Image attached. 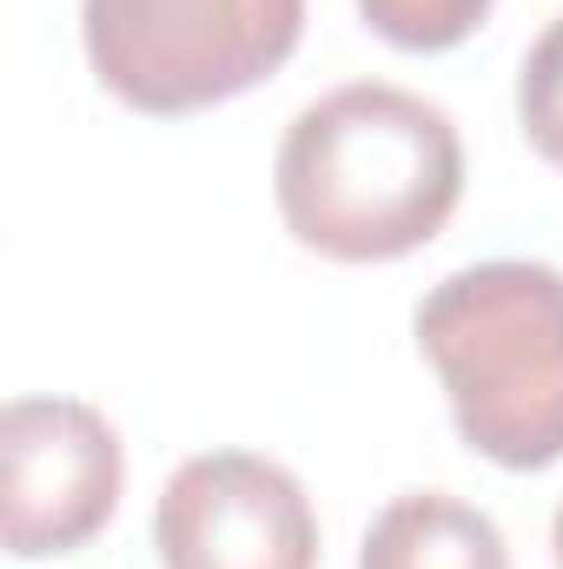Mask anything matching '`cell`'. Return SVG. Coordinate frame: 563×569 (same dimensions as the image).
Masks as SVG:
<instances>
[{
  "label": "cell",
  "mask_w": 563,
  "mask_h": 569,
  "mask_svg": "<svg viewBox=\"0 0 563 569\" xmlns=\"http://www.w3.org/2000/svg\"><path fill=\"white\" fill-rule=\"evenodd\" d=\"M285 232L338 266H385L431 246L464 192L451 113L385 80H345L292 113L273 159Z\"/></svg>",
  "instance_id": "obj_1"
},
{
  "label": "cell",
  "mask_w": 563,
  "mask_h": 569,
  "mask_svg": "<svg viewBox=\"0 0 563 569\" xmlns=\"http://www.w3.org/2000/svg\"><path fill=\"white\" fill-rule=\"evenodd\" d=\"M418 351L431 358L457 437L504 463L544 470L563 457V272L537 259L464 266L424 291Z\"/></svg>",
  "instance_id": "obj_2"
},
{
  "label": "cell",
  "mask_w": 563,
  "mask_h": 569,
  "mask_svg": "<svg viewBox=\"0 0 563 569\" xmlns=\"http://www.w3.org/2000/svg\"><path fill=\"white\" fill-rule=\"evenodd\" d=\"M305 0H80V40L134 113H199L279 73Z\"/></svg>",
  "instance_id": "obj_3"
},
{
  "label": "cell",
  "mask_w": 563,
  "mask_h": 569,
  "mask_svg": "<svg viewBox=\"0 0 563 569\" xmlns=\"http://www.w3.org/2000/svg\"><path fill=\"white\" fill-rule=\"evenodd\" d=\"M120 430L80 398H13L0 411V543L7 557H67L120 510Z\"/></svg>",
  "instance_id": "obj_4"
},
{
  "label": "cell",
  "mask_w": 563,
  "mask_h": 569,
  "mask_svg": "<svg viewBox=\"0 0 563 569\" xmlns=\"http://www.w3.org/2000/svg\"><path fill=\"white\" fill-rule=\"evenodd\" d=\"M152 543L166 569H318V517L285 463L206 450L166 477Z\"/></svg>",
  "instance_id": "obj_5"
},
{
  "label": "cell",
  "mask_w": 563,
  "mask_h": 569,
  "mask_svg": "<svg viewBox=\"0 0 563 569\" xmlns=\"http://www.w3.org/2000/svg\"><path fill=\"white\" fill-rule=\"evenodd\" d=\"M358 569H511V550L477 503L451 490H405L372 517Z\"/></svg>",
  "instance_id": "obj_6"
},
{
  "label": "cell",
  "mask_w": 563,
  "mask_h": 569,
  "mask_svg": "<svg viewBox=\"0 0 563 569\" xmlns=\"http://www.w3.org/2000/svg\"><path fill=\"white\" fill-rule=\"evenodd\" d=\"M358 13L378 40H392L405 53H444L477 33L491 0H358Z\"/></svg>",
  "instance_id": "obj_7"
},
{
  "label": "cell",
  "mask_w": 563,
  "mask_h": 569,
  "mask_svg": "<svg viewBox=\"0 0 563 569\" xmlns=\"http://www.w3.org/2000/svg\"><path fill=\"white\" fill-rule=\"evenodd\" d=\"M517 120H524V140L537 146L551 166H563V13L531 40V53H524Z\"/></svg>",
  "instance_id": "obj_8"
},
{
  "label": "cell",
  "mask_w": 563,
  "mask_h": 569,
  "mask_svg": "<svg viewBox=\"0 0 563 569\" xmlns=\"http://www.w3.org/2000/svg\"><path fill=\"white\" fill-rule=\"evenodd\" d=\"M551 550H557V569H563V503H557V523H551Z\"/></svg>",
  "instance_id": "obj_9"
}]
</instances>
